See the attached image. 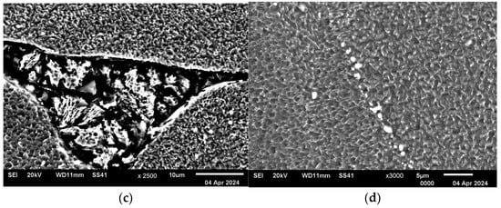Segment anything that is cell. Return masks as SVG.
Returning <instances> with one entry per match:
<instances>
[{
  "label": "cell",
  "instance_id": "obj_1",
  "mask_svg": "<svg viewBox=\"0 0 501 208\" xmlns=\"http://www.w3.org/2000/svg\"><path fill=\"white\" fill-rule=\"evenodd\" d=\"M249 165L246 82L210 90L138 155L134 168L236 170Z\"/></svg>",
  "mask_w": 501,
  "mask_h": 208
},
{
  "label": "cell",
  "instance_id": "obj_2",
  "mask_svg": "<svg viewBox=\"0 0 501 208\" xmlns=\"http://www.w3.org/2000/svg\"><path fill=\"white\" fill-rule=\"evenodd\" d=\"M47 114L16 86H4V165L12 168L59 167L66 163Z\"/></svg>",
  "mask_w": 501,
  "mask_h": 208
}]
</instances>
